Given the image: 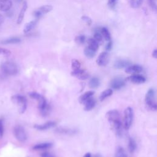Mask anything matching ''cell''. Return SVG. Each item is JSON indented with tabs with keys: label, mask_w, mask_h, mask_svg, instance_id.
Masks as SVG:
<instances>
[{
	"label": "cell",
	"mask_w": 157,
	"mask_h": 157,
	"mask_svg": "<svg viewBox=\"0 0 157 157\" xmlns=\"http://www.w3.org/2000/svg\"><path fill=\"white\" fill-rule=\"evenodd\" d=\"M105 117L116 134L120 136L122 134V123L119 112L117 110H110L106 113Z\"/></svg>",
	"instance_id": "6da1fadb"
},
{
	"label": "cell",
	"mask_w": 157,
	"mask_h": 157,
	"mask_svg": "<svg viewBox=\"0 0 157 157\" xmlns=\"http://www.w3.org/2000/svg\"><path fill=\"white\" fill-rule=\"evenodd\" d=\"M30 98L38 101V107L42 115H46L50 111V105L48 104L45 98L41 94L36 92H31L29 93Z\"/></svg>",
	"instance_id": "7a4b0ae2"
},
{
	"label": "cell",
	"mask_w": 157,
	"mask_h": 157,
	"mask_svg": "<svg viewBox=\"0 0 157 157\" xmlns=\"http://www.w3.org/2000/svg\"><path fill=\"white\" fill-rule=\"evenodd\" d=\"M145 105L148 109L155 111L157 109V105L155 101V93L153 88H150L145 95Z\"/></svg>",
	"instance_id": "3957f363"
},
{
	"label": "cell",
	"mask_w": 157,
	"mask_h": 157,
	"mask_svg": "<svg viewBox=\"0 0 157 157\" xmlns=\"http://www.w3.org/2000/svg\"><path fill=\"white\" fill-rule=\"evenodd\" d=\"M1 69L2 72L7 75H15L18 71L17 64L12 61L2 63L1 65Z\"/></svg>",
	"instance_id": "277c9868"
},
{
	"label": "cell",
	"mask_w": 157,
	"mask_h": 157,
	"mask_svg": "<svg viewBox=\"0 0 157 157\" xmlns=\"http://www.w3.org/2000/svg\"><path fill=\"white\" fill-rule=\"evenodd\" d=\"M12 100L17 106L18 111L20 113H23L27 107V100L26 98L20 94L14 95L12 97Z\"/></svg>",
	"instance_id": "5b68a950"
},
{
	"label": "cell",
	"mask_w": 157,
	"mask_h": 157,
	"mask_svg": "<svg viewBox=\"0 0 157 157\" xmlns=\"http://www.w3.org/2000/svg\"><path fill=\"white\" fill-rule=\"evenodd\" d=\"M133 120V110L131 107H127L124 112V128L128 130L130 128Z\"/></svg>",
	"instance_id": "8992f818"
},
{
	"label": "cell",
	"mask_w": 157,
	"mask_h": 157,
	"mask_svg": "<svg viewBox=\"0 0 157 157\" xmlns=\"http://www.w3.org/2000/svg\"><path fill=\"white\" fill-rule=\"evenodd\" d=\"M13 134L15 138L20 142H25L27 139V134L23 126L17 125L13 128Z\"/></svg>",
	"instance_id": "52a82bcc"
},
{
	"label": "cell",
	"mask_w": 157,
	"mask_h": 157,
	"mask_svg": "<svg viewBox=\"0 0 157 157\" xmlns=\"http://www.w3.org/2000/svg\"><path fill=\"white\" fill-rule=\"evenodd\" d=\"M53 9V7L51 5H44L36 9L33 12V15L36 18V19L40 18L43 15L48 13Z\"/></svg>",
	"instance_id": "ba28073f"
},
{
	"label": "cell",
	"mask_w": 157,
	"mask_h": 157,
	"mask_svg": "<svg viewBox=\"0 0 157 157\" xmlns=\"http://www.w3.org/2000/svg\"><path fill=\"white\" fill-rule=\"evenodd\" d=\"M126 84L125 80L120 77H117L114 78L110 82V86L114 90H120L121 88H123Z\"/></svg>",
	"instance_id": "9c48e42d"
},
{
	"label": "cell",
	"mask_w": 157,
	"mask_h": 157,
	"mask_svg": "<svg viewBox=\"0 0 157 157\" xmlns=\"http://www.w3.org/2000/svg\"><path fill=\"white\" fill-rule=\"evenodd\" d=\"M109 53L107 52H103L98 56L96 59V63L100 66H105L109 62Z\"/></svg>",
	"instance_id": "30bf717a"
},
{
	"label": "cell",
	"mask_w": 157,
	"mask_h": 157,
	"mask_svg": "<svg viewBox=\"0 0 157 157\" xmlns=\"http://www.w3.org/2000/svg\"><path fill=\"white\" fill-rule=\"evenodd\" d=\"M71 75L80 80H86L89 77V74L86 72V71L81 68L77 70L72 71L71 72Z\"/></svg>",
	"instance_id": "8fae6325"
},
{
	"label": "cell",
	"mask_w": 157,
	"mask_h": 157,
	"mask_svg": "<svg viewBox=\"0 0 157 157\" xmlns=\"http://www.w3.org/2000/svg\"><path fill=\"white\" fill-rule=\"evenodd\" d=\"M127 79L129 81H130L131 82L135 83V84L144 83L146 81V78L145 77H144L142 75L138 74H132V75L129 76Z\"/></svg>",
	"instance_id": "7c38bea8"
},
{
	"label": "cell",
	"mask_w": 157,
	"mask_h": 157,
	"mask_svg": "<svg viewBox=\"0 0 157 157\" xmlns=\"http://www.w3.org/2000/svg\"><path fill=\"white\" fill-rule=\"evenodd\" d=\"M143 70V68L141 66L138 64H134V65H129L127 67H126L125 72L128 74H138L140 72H142Z\"/></svg>",
	"instance_id": "4fadbf2b"
},
{
	"label": "cell",
	"mask_w": 157,
	"mask_h": 157,
	"mask_svg": "<svg viewBox=\"0 0 157 157\" xmlns=\"http://www.w3.org/2000/svg\"><path fill=\"white\" fill-rule=\"evenodd\" d=\"M55 125H56V122L53 121H50L41 124H34V128L39 131H44V130H47L48 129L52 128L54 127Z\"/></svg>",
	"instance_id": "5bb4252c"
},
{
	"label": "cell",
	"mask_w": 157,
	"mask_h": 157,
	"mask_svg": "<svg viewBox=\"0 0 157 157\" xmlns=\"http://www.w3.org/2000/svg\"><path fill=\"white\" fill-rule=\"evenodd\" d=\"M129 65H131V63L129 61L124 59H117L115 62L113 66L115 69H120L124 67H127Z\"/></svg>",
	"instance_id": "9a60e30c"
},
{
	"label": "cell",
	"mask_w": 157,
	"mask_h": 157,
	"mask_svg": "<svg viewBox=\"0 0 157 157\" xmlns=\"http://www.w3.org/2000/svg\"><path fill=\"white\" fill-rule=\"evenodd\" d=\"M12 2L10 0H0V10L6 12L12 7Z\"/></svg>",
	"instance_id": "2e32d148"
},
{
	"label": "cell",
	"mask_w": 157,
	"mask_h": 157,
	"mask_svg": "<svg viewBox=\"0 0 157 157\" xmlns=\"http://www.w3.org/2000/svg\"><path fill=\"white\" fill-rule=\"evenodd\" d=\"M28 8V4L26 3V2H23V4L22 6V7L20 10V12L19 13V15H18V18H17V24H20L23 20V18H24V16H25V13L26 11V9Z\"/></svg>",
	"instance_id": "e0dca14e"
},
{
	"label": "cell",
	"mask_w": 157,
	"mask_h": 157,
	"mask_svg": "<svg viewBox=\"0 0 157 157\" xmlns=\"http://www.w3.org/2000/svg\"><path fill=\"white\" fill-rule=\"evenodd\" d=\"M37 19L32 20V21L28 22V23H26L23 29L24 33L26 34V33L30 32L33 29H34L35 28V26L37 25Z\"/></svg>",
	"instance_id": "ac0fdd59"
},
{
	"label": "cell",
	"mask_w": 157,
	"mask_h": 157,
	"mask_svg": "<svg viewBox=\"0 0 157 157\" xmlns=\"http://www.w3.org/2000/svg\"><path fill=\"white\" fill-rule=\"evenodd\" d=\"M53 144L50 142H44L36 144L33 146V149L34 150H41L44 149H47L52 147Z\"/></svg>",
	"instance_id": "d6986e66"
},
{
	"label": "cell",
	"mask_w": 157,
	"mask_h": 157,
	"mask_svg": "<svg viewBox=\"0 0 157 157\" xmlns=\"http://www.w3.org/2000/svg\"><path fill=\"white\" fill-rule=\"evenodd\" d=\"M84 104H85V108H84L85 110L86 111H89L94 107L96 105V101L94 100V98L91 97L88 100H86L84 102Z\"/></svg>",
	"instance_id": "ffe728a7"
},
{
	"label": "cell",
	"mask_w": 157,
	"mask_h": 157,
	"mask_svg": "<svg viewBox=\"0 0 157 157\" xmlns=\"http://www.w3.org/2000/svg\"><path fill=\"white\" fill-rule=\"evenodd\" d=\"M55 131L59 134H67V135L74 134L77 132L76 130H75V129H71L66 128H58L55 129Z\"/></svg>",
	"instance_id": "44dd1931"
},
{
	"label": "cell",
	"mask_w": 157,
	"mask_h": 157,
	"mask_svg": "<svg viewBox=\"0 0 157 157\" xmlns=\"http://www.w3.org/2000/svg\"><path fill=\"white\" fill-rule=\"evenodd\" d=\"M94 94V92L93 91H88L85 92L84 94L80 96L79 98V102L82 104H84V102L88 100L89 98L92 97V96Z\"/></svg>",
	"instance_id": "7402d4cb"
},
{
	"label": "cell",
	"mask_w": 157,
	"mask_h": 157,
	"mask_svg": "<svg viewBox=\"0 0 157 157\" xmlns=\"http://www.w3.org/2000/svg\"><path fill=\"white\" fill-rule=\"evenodd\" d=\"M20 42H21V39L20 38L13 37H10L1 41V43L2 44H18Z\"/></svg>",
	"instance_id": "603a6c76"
},
{
	"label": "cell",
	"mask_w": 157,
	"mask_h": 157,
	"mask_svg": "<svg viewBox=\"0 0 157 157\" xmlns=\"http://www.w3.org/2000/svg\"><path fill=\"white\" fill-rule=\"evenodd\" d=\"M137 147V144L136 142L135 141V140L132 138V137H129V140H128V150L131 153H132L135 151Z\"/></svg>",
	"instance_id": "cb8c5ba5"
},
{
	"label": "cell",
	"mask_w": 157,
	"mask_h": 157,
	"mask_svg": "<svg viewBox=\"0 0 157 157\" xmlns=\"http://www.w3.org/2000/svg\"><path fill=\"white\" fill-rule=\"evenodd\" d=\"M101 33L102 34V37H104V39L105 40L109 41L111 40V36H110V33L109 32V31L108 30V29L105 27H102L101 29Z\"/></svg>",
	"instance_id": "d4e9b609"
},
{
	"label": "cell",
	"mask_w": 157,
	"mask_h": 157,
	"mask_svg": "<svg viewBox=\"0 0 157 157\" xmlns=\"http://www.w3.org/2000/svg\"><path fill=\"white\" fill-rule=\"evenodd\" d=\"M88 47L95 51H97L99 48V43L94 38H90L88 40Z\"/></svg>",
	"instance_id": "484cf974"
},
{
	"label": "cell",
	"mask_w": 157,
	"mask_h": 157,
	"mask_svg": "<svg viewBox=\"0 0 157 157\" xmlns=\"http://www.w3.org/2000/svg\"><path fill=\"white\" fill-rule=\"evenodd\" d=\"M113 93V90L110 88H109V89H107V90H105L104 91H103L101 94H100V96H99V99L101 101H104L105 99H106L107 98L109 97L110 96H111Z\"/></svg>",
	"instance_id": "4316f807"
},
{
	"label": "cell",
	"mask_w": 157,
	"mask_h": 157,
	"mask_svg": "<svg viewBox=\"0 0 157 157\" xmlns=\"http://www.w3.org/2000/svg\"><path fill=\"white\" fill-rule=\"evenodd\" d=\"M100 85L99 79L98 77H93L89 81V86L91 88H98Z\"/></svg>",
	"instance_id": "83f0119b"
},
{
	"label": "cell",
	"mask_w": 157,
	"mask_h": 157,
	"mask_svg": "<svg viewBox=\"0 0 157 157\" xmlns=\"http://www.w3.org/2000/svg\"><path fill=\"white\" fill-rule=\"evenodd\" d=\"M96 51L93 50L92 48H90L89 47H86L84 50V54L88 58H93L96 55Z\"/></svg>",
	"instance_id": "f1b7e54d"
},
{
	"label": "cell",
	"mask_w": 157,
	"mask_h": 157,
	"mask_svg": "<svg viewBox=\"0 0 157 157\" xmlns=\"http://www.w3.org/2000/svg\"><path fill=\"white\" fill-rule=\"evenodd\" d=\"M115 156V157H127V154L123 147H118L116 149Z\"/></svg>",
	"instance_id": "f546056e"
},
{
	"label": "cell",
	"mask_w": 157,
	"mask_h": 157,
	"mask_svg": "<svg viewBox=\"0 0 157 157\" xmlns=\"http://www.w3.org/2000/svg\"><path fill=\"white\" fill-rule=\"evenodd\" d=\"M143 0H129L130 6L134 9L139 8L142 4Z\"/></svg>",
	"instance_id": "4dcf8cb0"
},
{
	"label": "cell",
	"mask_w": 157,
	"mask_h": 157,
	"mask_svg": "<svg viewBox=\"0 0 157 157\" xmlns=\"http://www.w3.org/2000/svg\"><path fill=\"white\" fill-rule=\"evenodd\" d=\"M71 67H72V71L77 70V69L81 68V64L79 62V61H78L77 59H73L72 60V63H71Z\"/></svg>",
	"instance_id": "1f68e13d"
},
{
	"label": "cell",
	"mask_w": 157,
	"mask_h": 157,
	"mask_svg": "<svg viewBox=\"0 0 157 157\" xmlns=\"http://www.w3.org/2000/svg\"><path fill=\"white\" fill-rule=\"evenodd\" d=\"M85 39H86V37H85V36L84 35L80 34V35L77 36L75 37V42L77 44L82 45V44H84V42H85Z\"/></svg>",
	"instance_id": "d6a6232c"
},
{
	"label": "cell",
	"mask_w": 157,
	"mask_h": 157,
	"mask_svg": "<svg viewBox=\"0 0 157 157\" xmlns=\"http://www.w3.org/2000/svg\"><path fill=\"white\" fill-rule=\"evenodd\" d=\"M94 39L99 44L101 42H102V40H103V37L102 36V34L101 33V32L99 31H96L94 34Z\"/></svg>",
	"instance_id": "836d02e7"
},
{
	"label": "cell",
	"mask_w": 157,
	"mask_h": 157,
	"mask_svg": "<svg viewBox=\"0 0 157 157\" xmlns=\"http://www.w3.org/2000/svg\"><path fill=\"white\" fill-rule=\"evenodd\" d=\"M117 1H118V0H108L107 5H108L109 7L111 9H114L117 5Z\"/></svg>",
	"instance_id": "e575fe53"
},
{
	"label": "cell",
	"mask_w": 157,
	"mask_h": 157,
	"mask_svg": "<svg viewBox=\"0 0 157 157\" xmlns=\"http://www.w3.org/2000/svg\"><path fill=\"white\" fill-rule=\"evenodd\" d=\"M148 4L150 7H151V9L154 10L156 11V0H148Z\"/></svg>",
	"instance_id": "d590c367"
},
{
	"label": "cell",
	"mask_w": 157,
	"mask_h": 157,
	"mask_svg": "<svg viewBox=\"0 0 157 157\" xmlns=\"http://www.w3.org/2000/svg\"><path fill=\"white\" fill-rule=\"evenodd\" d=\"M82 20L83 21H84L88 25H91V23H92V20L91 19V18H90L89 17L86 16V15H83L82 17H81Z\"/></svg>",
	"instance_id": "8d00e7d4"
},
{
	"label": "cell",
	"mask_w": 157,
	"mask_h": 157,
	"mask_svg": "<svg viewBox=\"0 0 157 157\" xmlns=\"http://www.w3.org/2000/svg\"><path fill=\"white\" fill-rule=\"evenodd\" d=\"M10 53H11V52L9 50L2 48V47H0V55L9 56V55H10Z\"/></svg>",
	"instance_id": "74e56055"
},
{
	"label": "cell",
	"mask_w": 157,
	"mask_h": 157,
	"mask_svg": "<svg viewBox=\"0 0 157 157\" xmlns=\"http://www.w3.org/2000/svg\"><path fill=\"white\" fill-rule=\"evenodd\" d=\"M4 134V126L2 121L0 120V139H1Z\"/></svg>",
	"instance_id": "f35d334b"
},
{
	"label": "cell",
	"mask_w": 157,
	"mask_h": 157,
	"mask_svg": "<svg viewBox=\"0 0 157 157\" xmlns=\"http://www.w3.org/2000/svg\"><path fill=\"white\" fill-rule=\"evenodd\" d=\"M112 42L111 40H109L105 45V50L107 51H110L112 49Z\"/></svg>",
	"instance_id": "ab89813d"
},
{
	"label": "cell",
	"mask_w": 157,
	"mask_h": 157,
	"mask_svg": "<svg viewBox=\"0 0 157 157\" xmlns=\"http://www.w3.org/2000/svg\"><path fill=\"white\" fill-rule=\"evenodd\" d=\"M41 157H55L54 155L48 152H44L40 155Z\"/></svg>",
	"instance_id": "60d3db41"
},
{
	"label": "cell",
	"mask_w": 157,
	"mask_h": 157,
	"mask_svg": "<svg viewBox=\"0 0 157 157\" xmlns=\"http://www.w3.org/2000/svg\"><path fill=\"white\" fill-rule=\"evenodd\" d=\"M152 56L154 58H157V50L156 49H155L153 51V52H152Z\"/></svg>",
	"instance_id": "b9f144b4"
},
{
	"label": "cell",
	"mask_w": 157,
	"mask_h": 157,
	"mask_svg": "<svg viewBox=\"0 0 157 157\" xmlns=\"http://www.w3.org/2000/svg\"><path fill=\"white\" fill-rule=\"evenodd\" d=\"M4 17L1 15V14H0V26H1V25L3 23V21H4Z\"/></svg>",
	"instance_id": "7bdbcfd3"
},
{
	"label": "cell",
	"mask_w": 157,
	"mask_h": 157,
	"mask_svg": "<svg viewBox=\"0 0 157 157\" xmlns=\"http://www.w3.org/2000/svg\"><path fill=\"white\" fill-rule=\"evenodd\" d=\"M83 157H91V153H86Z\"/></svg>",
	"instance_id": "ee69618b"
},
{
	"label": "cell",
	"mask_w": 157,
	"mask_h": 157,
	"mask_svg": "<svg viewBox=\"0 0 157 157\" xmlns=\"http://www.w3.org/2000/svg\"><path fill=\"white\" fill-rule=\"evenodd\" d=\"M94 157H102V156L99 154H96L94 156Z\"/></svg>",
	"instance_id": "f6af8a7d"
}]
</instances>
